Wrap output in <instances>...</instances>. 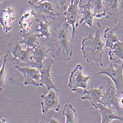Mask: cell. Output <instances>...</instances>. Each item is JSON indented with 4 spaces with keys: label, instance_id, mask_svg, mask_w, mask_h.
<instances>
[{
    "label": "cell",
    "instance_id": "22",
    "mask_svg": "<svg viewBox=\"0 0 123 123\" xmlns=\"http://www.w3.org/2000/svg\"><path fill=\"white\" fill-rule=\"evenodd\" d=\"M34 13L31 9V11L23 12V15L20 19L18 24L20 25V31L22 33H26L30 31V28L33 24L32 22H28V20L32 16H34Z\"/></svg>",
    "mask_w": 123,
    "mask_h": 123
},
{
    "label": "cell",
    "instance_id": "4",
    "mask_svg": "<svg viewBox=\"0 0 123 123\" xmlns=\"http://www.w3.org/2000/svg\"><path fill=\"white\" fill-rule=\"evenodd\" d=\"M105 74L113 81L116 89L117 96L119 98L123 91V61L121 65L117 63H110L107 68L102 67L98 71V75Z\"/></svg>",
    "mask_w": 123,
    "mask_h": 123
},
{
    "label": "cell",
    "instance_id": "14",
    "mask_svg": "<svg viewBox=\"0 0 123 123\" xmlns=\"http://www.w3.org/2000/svg\"><path fill=\"white\" fill-rule=\"evenodd\" d=\"M103 87L100 86L98 89L92 87L89 90H84L83 92L84 96L81 97V99L83 100H89L90 101L92 106L95 107L96 109H98L97 105L98 103H102L101 100V97L103 93L102 90Z\"/></svg>",
    "mask_w": 123,
    "mask_h": 123
},
{
    "label": "cell",
    "instance_id": "16",
    "mask_svg": "<svg viewBox=\"0 0 123 123\" xmlns=\"http://www.w3.org/2000/svg\"><path fill=\"white\" fill-rule=\"evenodd\" d=\"M97 108L101 116V123H109L113 120H118L123 122V118L113 109L109 108L101 103L98 104Z\"/></svg>",
    "mask_w": 123,
    "mask_h": 123
},
{
    "label": "cell",
    "instance_id": "31",
    "mask_svg": "<svg viewBox=\"0 0 123 123\" xmlns=\"http://www.w3.org/2000/svg\"><path fill=\"white\" fill-rule=\"evenodd\" d=\"M83 1V0H79V5H81V4H82Z\"/></svg>",
    "mask_w": 123,
    "mask_h": 123
},
{
    "label": "cell",
    "instance_id": "24",
    "mask_svg": "<svg viewBox=\"0 0 123 123\" xmlns=\"http://www.w3.org/2000/svg\"><path fill=\"white\" fill-rule=\"evenodd\" d=\"M120 12L117 23L114 27V32L118 36L119 40L123 42V0H119Z\"/></svg>",
    "mask_w": 123,
    "mask_h": 123
},
{
    "label": "cell",
    "instance_id": "26",
    "mask_svg": "<svg viewBox=\"0 0 123 123\" xmlns=\"http://www.w3.org/2000/svg\"><path fill=\"white\" fill-rule=\"evenodd\" d=\"M40 123H61L62 118L58 115L53 109L49 110L45 114L42 116V119Z\"/></svg>",
    "mask_w": 123,
    "mask_h": 123
},
{
    "label": "cell",
    "instance_id": "7",
    "mask_svg": "<svg viewBox=\"0 0 123 123\" xmlns=\"http://www.w3.org/2000/svg\"><path fill=\"white\" fill-rule=\"evenodd\" d=\"M83 68L81 65H76L71 71L69 77L68 86L71 91L75 92L78 88L86 90L88 87V82L90 78V75L85 76L82 73Z\"/></svg>",
    "mask_w": 123,
    "mask_h": 123
},
{
    "label": "cell",
    "instance_id": "33",
    "mask_svg": "<svg viewBox=\"0 0 123 123\" xmlns=\"http://www.w3.org/2000/svg\"><path fill=\"white\" fill-rule=\"evenodd\" d=\"M122 94H123V93H122Z\"/></svg>",
    "mask_w": 123,
    "mask_h": 123
},
{
    "label": "cell",
    "instance_id": "21",
    "mask_svg": "<svg viewBox=\"0 0 123 123\" xmlns=\"http://www.w3.org/2000/svg\"><path fill=\"white\" fill-rule=\"evenodd\" d=\"M44 22L43 21H40L39 22V24L36 26V32L40 33V34L38 36V37H45L46 41L48 42L50 40V37L51 36L50 32L49 31V28L51 25V23L49 21L46 19L45 17L43 16L42 17Z\"/></svg>",
    "mask_w": 123,
    "mask_h": 123
},
{
    "label": "cell",
    "instance_id": "11",
    "mask_svg": "<svg viewBox=\"0 0 123 123\" xmlns=\"http://www.w3.org/2000/svg\"><path fill=\"white\" fill-rule=\"evenodd\" d=\"M53 64V61L50 58L45 59L43 61V66L40 71L41 79L40 86L45 85L48 91L51 89H54L55 91L59 92L56 87L53 84L50 76V68Z\"/></svg>",
    "mask_w": 123,
    "mask_h": 123
},
{
    "label": "cell",
    "instance_id": "28",
    "mask_svg": "<svg viewBox=\"0 0 123 123\" xmlns=\"http://www.w3.org/2000/svg\"><path fill=\"white\" fill-rule=\"evenodd\" d=\"M70 2L71 0H51V3L65 15Z\"/></svg>",
    "mask_w": 123,
    "mask_h": 123
},
{
    "label": "cell",
    "instance_id": "10",
    "mask_svg": "<svg viewBox=\"0 0 123 123\" xmlns=\"http://www.w3.org/2000/svg\"><path fill=\"white\" fill-rule=\"evenodd\" d=\"M49 90L48 93L46 95H42L40 96L43 101L41 102L43 114H45L49 110L53 109L58 112L60 110V105L58 101L59 92L55 91L54 89Z\"/></svg>",
    "mask_w": 123,
    "mask_h": 123
},
{
    "label": "cell",
    "instance_id": "6",
    "mask_svg": "<svg viewBox=\"0 0 123 123\" xmlns=\"http://www.w3.org/2000/svg\"><path fill=\"white\" fill-rule=\"evenodd\" d=\"M105 93L101 97L103 105L109 108L113 109L119 115H121L120 109L119 98L117 96V92L115 86L111 83L110 78H109L106 85Z\"/></svg>",
    "mask_w": 123,
    "mask_h": 123
},
{
    "label": "cell",
    "instance_id": "19",
    "mask_svg": "<svg viewBox=\"0 0 123 123\" xmlns=\"http://www.w3.org/2000/svg\"><path fill=\"white\" fill-rule=\"evenodd\" d=\"M108 55L110 62L118 63L123 61V42L119 40L115 43L113 48L109 50Z\"/></svg>",
    "mask_w": 123,
    "mask_h": 123
},
{
    "label": "cell",
    "instance_id": "23",
    "mask_svg": "<svg viewBox=\"0 0 123 123\" xmlns=\"http://www.w3.org/2000/svg\"><path fill=\"white\" fill-rule=\"evenodd\" d=\"M63 114L66 116V123H77V115L72 105L68 104L64 106Z\"/></svg>",
    "mask_w": 123,
    "mask_h": 123
},
{
    "label": "cell",
    "instance_id": "2",
    "mask_svg": "<svg viewBox=\"0 0 123 123\" xmlns=\"http://www.w3.org/2000/svg\"><path fill=\"white\" fill-rule=\"evenodd\" d=\"M101 33V26L98 22L95 28V35L91 34V28H90L88 37L82 41L81 50L87 63L94 62L97 66L102 68V57L104 54L105 43L102 40Z\"/></svg>",
    "mask_w": 123,
    "mask_h": 123
},
{
    "label": "cell",
    "instance_id": "29",
    "mask_svg": "<svg viewBox=\"0 0 123 123\" xmlns=\"http://www.w3.org/2000/svg\"><path fill=\"white\" fill-rule=\"evenodd\" d=\"M45 1L51 2V0H28V4L29 5H34L37 2H43Z\"/></svg>",
    "mask_w": 123,
    "mask_h": 123
},
{
    "label": "cell",
    "instance_id": "9",
    "mask_svg": "<svg viewBox=\"0 0 123 123\" xmlns=\"http://www.w3.org/2000/svg\"><path fill=\"white\" fill-rule=\"evenodd\" d=\"M15 68L23 75L25 86L32 85L37 87L40 86L41 74L37 68L29 67H16Z\"/></svg>",
    "mask_w": 123,
    "mask_h": 123
},
{
    "label": "cell",
    "instance_id": "25",
    "mask_svg": "<svg viewBox=\"0 0 123 123\" xmlns=\"http://www.w3.org/2000/svg\"><path fill=\"white\" fill-rule=\"evenodd\" d=\"M94 17L97 18H100L105 16L106 12L103 4V0H90Z\"/></svg>",
    "mask_w": 123,
    "mask_h": 123
},
{
    "label": "cell",
    "instance_id": "13",
    "mask_svg": "<svg viewBox=\"0 0 123 123\" xmlns=\"http://www.w3.org/2000/svg\"><path fill=\"white\" fill-rule=\"evenodd\" d=\"M49 51V48H47L43 43H38L37 46L31 51V59L36 63L37 66V68L40 72L43 66V61L48 56Z\"/></svg>",
    "mask_w": 123,
    "mask_h": 123
},
{
    "label": "cell",
    "instance_id": "20",
    "mask_svg": "<svg viewBox=\"0 0 123 123\" xmlns=\"http://www.w3.org/2000/svg\"><path fill=\"white\" fill-rule=\"evenodd\" d=\"M114 27H107L104 32V38L105 40V48H109L110 49L113 47L114 44L119 41L118 36L114 34Z\"/></svg>",
    "mask_w": 123,
    "mask_h": 123
},
{
    "label": "cell",
    "instance_id": "5",
    "mask_svg": "<svg viewBox=\"0 0 123 123\" xmlns=\"http://www.w3.org/2000/svg\"><path fill=\"white\" fill-rule=\"evenodd\" d=\"M30 6L31 9L34 13V17L36 22H39L40 17L42 18L43 16L47 17L55 21L56 19L61 15L60 13L56 12L54 9L53 4L51 2L47 1L37 2Z\"/></svg>",
    "mask_w": 123,
    "mask_h": 123
},
{
    "label": "cell",
    "instance_id": "12",
    "mask_svg": "<svg viewBox=\"0 0 123 123\" xmlns=\"http://www.w3.org/2000/svg\"><path fill=\"white\" fill-rule=\"evenodd\" d=\"M103 4L106 19L110 20L115 25L119 17V0H103Z\"/></svg>",
    "mask_w": 123,
    "mask_h": 123
},
{
    "label": "cell",
    "instance_id": "15",
    "mask_svg": "<svg viewBox=\"0 0 123 123\" xmlns=\"http://www.w3.org/2000/svg\"><path fill=\"white\" fill-rule=\"evenodd\" d=\"M79 7L81 11V14L82 15V17L79 21V24L83 23V26L87 25L90 28H92L93 27L94 15L91 1L88 0L87 3L79 5Z\"/></svg>",
    "mask_w": 123,
    "mask_h": 123
},
{
    "label": "cell",
    "instance_id": "30",
    "mask_svg": "<svg viewBox=\"0 0 123 123\" xmlns=\"http://www.w3.org/2000/svg\"><path fill=\"white\" fill-rule=\"evenodd\" d=\"M119 102L120 105L123 107V95H122L119 98Z\"/></svg>",
    "mask_w": 123,
    "mask_h": 123
},
{
    "label": "cell",
    "instance_id": "17",
    "mask_svg": "<svg viewBox=\"0 0 123 123\" xmlns=\"http://www.w3.org/2000/svg\"><path fill=\"white\" fill-rule=\"evenodd\" d=\"M14 9L10 6H7L6 9H3L1 14L0 23L4 32L6 34L12 30L11 23L15 19L13 16Z\"/></svg>",
    "mask_w": 123,
    "mask_h": 123
},
{
    "label": "cell",
    "instance_id": "32",
    "mask_svg": "<svg viewBox=\"0 0 123 123\" xmlns=\"http://www.w3.org/2000/svg\"><path fill=\"white\" fill-rule=\"evenodd\" d=\"M3 1H4V0H0V2H3Z\"/></svg>",
    "mask_w": 123,
    "mask_h": 123
},
{
    "label": "cell",
    "instance_id": "18",
    "mask_svg": "<svg viewBox=\"0 0 123 123\" xmlns=\"http://www.w3.org/2000/svg\"><path fill=\"white\" fill-rule=\"evenodd\" d=\"M20 32L21 37V39L20 42V44H24V46L26 48H33L35 49L39 43V33L34 34L30 30L26 33H22L21 31Z\"/></svg>",
    "mask_w": 123,
    "mask_h": 123
},
{
    "label": "cell",
    "instance_id": "1",
    "mask_svg": "<svg viewBox=\"0 0 123 123\" xmlns=\"http://www.w3.org/2000/svg\"><path fill=\"white\" fill-rule=\"evenodd\" d=\"M69 26L66 21L62 25L56 23L50 30L48 46L53 58L57 61L67 62L72 57L74 38L69 32Z\"/></svg>",
    "mask_w": 123,
    "mask_h": 123
},
{
    "label": "cell",
    "instance_id": "8",
    "mask_svg": "<svg viewBox=\"0 0 123 123\" xmlns=\"http://www.w3.org/2000/svg\"><path fill=\"white\" fill-rule=\"evenodd\" d=\"M79 0H71L65 16V21L73 28L72 37L74 38L76 30L79 25V18L81 11L79 7Z\"/></svg>",
    "mask_w": 123,
    "mask_h": 123
},
{
    "label": "cell",
    "instance_id": "3",
    "mask_svg": "<svg viewBox=\"0 0 123 123\" xmlns=\"http://www.w3.org/2000/svg\"><path fill=\"white\" fill-rule=\"evenodd\" d=\"M21 39V34L19 31L15 34L9 42L6 50L10 51L13 56L10 61L14 67H29L37 68L36 63L31 59V51L34 49L28 48L25 50L23 49L20 43Z\"/></svg>",
    "mask_w": 123,
    "mask_h": 123
},
{
    "label": "cell",
    "instance_id": "27",
    "mask_svg": "<svg viewBox=\"0 0 123 123\" xmlns=\"http://www.w3.org/2000/svg\"><path fill=\"white\" fill-rule=\"evenodd\" d=\"M11 52L8 50H6V54L3 58V62L2 66V68L0 70V91L2 93L3 90L5 87V66L7 60L9 55Z\"/></svg>",
    "mask_w": 123,
    "mask_h": 123
}]
</instances>
